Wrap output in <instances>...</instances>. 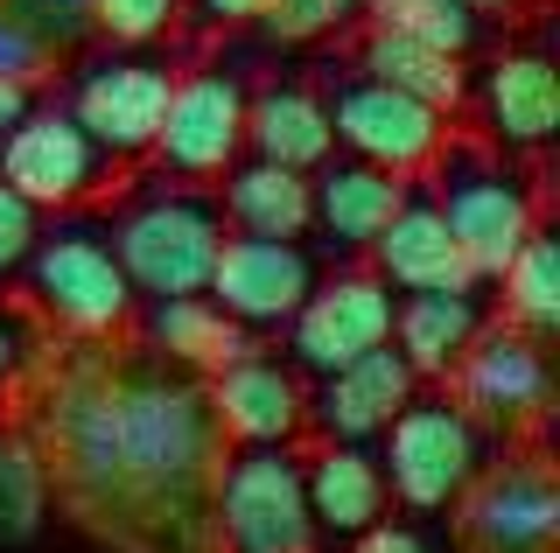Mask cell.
Masks as SVG:
<instances>
[{
  "mask_svg": "<svg viewBox=\"0 0 560 553\" xmlns=\"http://www.w3.org/2000/svg\"><path fill=\"white\" fill-rule=\"evenodd\" d=\"M343 49L364 63V71H378L385 84H399V92L428 98L434 113L463 119V98H469V57H448V49L420 43V36H399V28H378V22H358L343 36Z\"/></svg>",
  "mask_w": 560,
  "mask_h": 553,
  "instance_id": "obj_24",
  "label": "cell"
},
{
  "mask_svg": "<svg viewBox=\"0 0 560 553\" xmlns=\"http://www.w3.org/2000/svg\"><path fill=\"white\" fill-rule=\"evenodd\" d=\"M35 343H43V322L14 295H0V421L14 413V392H22V372H28Z\"/></svg>",
  "mask_w": 560,
  "mask_h": 553,
  "instance_id": "obj_33",
  "label": "cell"
},
{
  "mask_svg": "<svg viewBox=\"0 0 560 553\" xmlns=\"http://www.w3.org/2000/svg\"><path fill=\"white\" fill-rule=\"evenodd\" d=\"M329 259L315 252V238H253V232H224L218 259H210L203 295L253 337L288 330V316L308 302V287L323 281Z\"/></svg>",
  "mask_w": 560,
  "mask_h": 553,
  "instance_id": "obj_15",
  "label": "cell"
},
{
  "mask_svg": "<svg viewBox=\"0 0 560 553\" xmlns=\"http://www.w3.org/2000/svg\"><path fill=\"white\" fill-rule=\"evenodd\" d=\"M14 421L43 448L49 497L105 553H218L210 476L224 427L197 372L127 337L35 343Z\"/></svg>",
  "mask_w": 560,
  "mask_h": 553,
  "instance_id": "obj_1",
  "label": "cell"
},
{
  "mask_svg": "<svg viewBox=\"0 0 560 553\" xmlns=\"http://www.w3.org/2000/svg\"><path fill=\"white\" fill-rule=\"evenodd\" d=\"M8 8L22 14L35 36L57 43V57H63V63L78 57L84 43H98V36H92V0H8Z\"/></svg>",
  "mask_w": 560,
  "mask_h": 553,
  "instance_id": "obj_34",
  "label": "cell"
},
{
  "mask_svg": "<svg viewBox=\"0 0 560 553\" xmlns=\"http://www.w3.org/2000/svg\"><path fill=\"white\" fill-rule=\"evenodd\" d=\"M133 337L148 343V351H162L168 365H183V372H218L232 351H245L253 343V330H238L232 316H224L218 302L203 295H148L133 308Z\"/></svg>",
  "mask_w": 560,
  "mask_h": 553,
  "instance_id": "obj_23",
  "label": "cell"
},
{
  "mask_svg": "<svg viewBox=\"0 0 560 553\" xmlns=\"http://www.w3.org/2000/svg\"><path fill=\"white\" fill-rule=\"evenodd\" d=\"M105 232L113 252L127 267L133 295H197L210 281V259L224 246V211L210 183H168V176H140L105 203Z\"/></svg>",
  "mask_w": 560,
  "mask_h": 553,
  "instance_id": "obj_4",
  "label": "cell"
},
{
  "mask_svg": "<svg viewBox=\"0 0 560 553\" xmlns=\"http://www.w3.org/2000/svg\"><path fill=\"white\" fill-rule=\"evenodd\" d=\"M364 259H372V273L393 287V295H413V287H469L477 281L463 246H455V232L442 224V211H434V197L420 189V176L407 183V197H399V211L385 217V232L364 246Z\"/></svg>",
  "mask_w": 560,
  "mask_h": 553,
  "instance_id": "obj_21",
  "label": "cell"
},
{
  "mask_svg": "<svg viewBox=\"0 0 560 553\" xmlns=\"http://www.w3.org/2000/svg\"><path fill=\"white\" fill-rule=\"evenodd\" d=\"M442 386L490 442H553V343L490 316Z\"/></svg>",
  "mask_w": 560,
  "mask_h": 553,
  "instance_id": "obj_12",
  "label": "cell"
},
{
  "mask_svg": "<svg viewBox=\"0 0 560 553\" xmlns=\"http://www.w3.org/2000/svg\"><path fill=\"white\" fill-rule=\"evenodd\" d=\"M393 287L372 273V259H337L323 267V281L308 287V302L288 316V365L302 378H323L350 365V357L393 343Z\"/></svg>",
  "mask_w": 560,
  "mask_h": 553,
  "instance_id": "obj_13",
  "label": "cell"
},
{
  "mask_svg": "<svg viewBox=\"0 0 560 553\" xmlns=\"http://www.w3.org/2000/svg\"><path fill=\"white\" fill-rule=\"evenodd\" d=\"M490 308H498V322H512V330L553 343L560 337V246H553V217H539L533 232H525V246L504 259V273L490 281Z\"/></svg>",
  "mask_w": 560,
  "mask_h": 553,
  "instance_id": "obj_26",
  "label": "cell"
},
{
  "mask_svg": "<svg viewBox=\"0 0 560 553\" xmlns=\"http://www.w3.org/2000/svg\"><path fill=\"white\" fill-rule=\"evenodd\" d=\"M14 281H22L14 302L49 337H127L133 330L140 295L113 252L105 211H49Z\"/></svg>",
  "mask_w": 560,
  "mask_h": 553,
  "instance_id": "obj_3",
  "label": "cell"
},
{
  "mask_svg": "<svg viewBox=\"0 0 560 553\" xmlns=\"http://www.w3.org/2000/svg\"><path fill=\"white\" fill-rule=\"evenodd\" d=\"M259 8H267V0H183V43L189 49L224 43V36H238V28H253Z\"/></svg>",
  "mask_w": 560,
  "mask_h": 553,
  "instance_id": "obj_35",
  "label": "cell"
},
{
  "mask_svg": "<svg viewBox=\"0 0 560 553\" xmlns=\"http://www.w3.org/2000/svg\"><path fill=\"white\" fill-rule=\"evenodd\" d=\"M133 176H140V162L113 154L92 127H78V119L49 98V84L35 92V106L0 133V183H14L43 217L49 211H105Z\"/></svg>",
  "mask_w": 560,
  "mask_h": 553,
  "instance_id": "obj_9",
  "label": "cell"
},
{
  "mask_svg": "<svg viewBox=\"0 0 560 553\" xmlns=\"http://www.w3.org/2000/svg\"><path fill=\"white\" fill-rule=\"evenodd\" d=\"M35 232H43V211L22 197L14 183H0V287L22 273V259H28V246H35Z\"/></svg>",
  "mask_w": 560,
  "mask_h": 553,
  "instance_id": "obj_36",
  "label": "cell"
},
{
  "mask_svg": "<svg viewBox=\"0 0 560 553\" xmlns=\"http://www.w3.org/2000/svg\"><path fill=\"white\" fill-rule=\"evenodd\" d=\"M183 57H189V43H84L78 57L49 78V98H57L78 127H92L113 154L148 162Z\"/></svg>",
  "mask_w": 560,
  "mask_h": 553,
  "instance_id": "obj_6",
  "label": "cell"
},
{
  "mask_svg": "<svg viewBox=\"0 0 560 553\" xmlns=\"http://www.w3.org/2000/svg\"><path fill=\"white\" fill-rule=\"evenodd\" d=\"M98 43H183V0H92Z\"/></svg>",
  "mask_w": 560,
  "mask_h": 553,
  "instance_id": "obj_30",
  "label": "cell"
},
{
  "mask_svg": "<svg viewBox=\"0 0 560 553\" xmlns=\"http://www.w3.org/2000/svg\"><path fill=\"white\" fill-rule=\"evenodd\" d=\"M469 14H477V22H490V28H504V36H512V28H525V22H539V14H547V0H463Z\"/></svg>",
  "mask_w": 560,
  "mask_h": 553,
  "instance_id": "obj_37",
  "label": "cell"
},
{
  "mask_svg": "<svg viewBox=\"0 0 560 553\" xmlns=\"http://www.w3.org/2000/svg\"><path fill=\"white\" fill-rule=\"evenodd\" d=\"M203 392H210L224 442H302L308 435V378L267 337H253L218 372H203Z\"/></svg>",
  "mask_w": 560,
  "mask_h": 553,
  "instance_id": "obj_16",
  "label": "cell"
},
{
  "mask_svg": "<svg viewBox=\"0 0 560 553\" xmlns=\"http://www.w3.org/2000/svg\"><path fill=\"white\" fill-rule=\"evenodd\" d=\"M420 189L434 197V211H442V224L455 232V246H463L477 281H498L504 259L525 246V232H533L539 217H553L547 162L504 154L469 127H448V141L420 168Z\"/></svg>",
  "mask_w": 560,
  "mask_h": 553,
  "instance_id": "obj_2",
  "label": "cell"
},
{
  "mask_svg": "<svg viewBox=\"0 0 560 553\" xmlns=\"http://www.w3.org/2000/svg\"><path fill=\"white\" fill-rule=\"evenodd\" d=\"M49 511H57V497H49V470H43V448L28 442V427L0 421V553L8 546H35L49 526Z\"/></svg>",
  "mask_w": 560,
  "mask_h": 553,
  "instance_id": "obj_27",
  "label": "cell"
},
{
  "mask_svg": "<svg viewBox=\"0 0 560 553\" xmlns=\"http://www.w3.org/2000/svg\"><path fill=\"white\" fill-rule=\"evenodd\" d=\"M413 386H420L413 365L393 351V343H378V351L308 378V435H323V442H378V427L407 407Z\"/></svg>",
  "mask_w": 560,
  "mask_h": 553,
  "instance_id": "obj_19",
  "label": "cell"
},
{
  "mask_svg": "<svg viewBox=\"0 0 560 553\" xmlns=\"http://www.w3.org/2000/svg\"><path fill=\"white\" fill-rule=\"evenodd\" d=\"M455 553H560V476L547 442H498V456L477 470L448 505Z\"/></svg>",
  "mask_w": 560,
  "mask_h": 553,
  "instance_id": "obj_11",
  "label": "cell"
},
{
  "mask_svg": "<svg viewBox=\"0 0 560 553\" xmlns=\"http://www.w3.org/2000/svg\"><path fill=\"white\" fill-rule=\"evenodd\" d=\"M498 316L490 308V281H469V287H413V295L393 302V351L413 365V378L442 386L455 372V357L477 343V330Z\"/></svg>",
  "mask_w": 560,
  "mask_h": 553,
  "instance_id": "obj_22",
  "label": "cell"
},
{
  "mask_svg": "<svg viewBox=\"0 0 560 553\" xmlns=\"http://www.w3.org/2000/svg\"><path fill=\"white\" fill-rule=\"evenodd\" d=\"M463 127L483 133L490 148L547 162L553 133H560V84H553V57L539 43H512L504 36L490 57L469 71V98H463Z\"/></svg>",
  "mask_w": 560,
  "mask_h": 553,
  "instance_id": "obj_14",
  "label": "cell"
},
{
  "mask_svg": "<svg viewBox=\"0 0 560 553\" xmlns=\"http://www.w3.org/2000/svg\"><path fill=\"white\" fill-rule=\"evenodd\" d=\"M302 497H308V518L323 532V546H350L364 526H378L393 511V491H385L372 442L302 435Z\"/></svg>",
  "mask_w": 560,
  "mask_h": 553,
  "instance_id": "obj_18",
  "label": "cell"
},
{
  "mask_svg": "<svg viewBox=\"0 0 560 553\" xmlns=\"http://www.w3.org/2000/svg\"><path fill=\"white\" fill-rule=\"evenodd\" d=\"M372 448H378L393 505L413 511V518H448V505L477 483L483 462L498 456V442L463 413V400H455L448 386H428V378H420L407 392V407L378 427Z\"/></svg>",
  "mask_w": 560,
  "mask_h": 553,
  "instance_id": "obj_7",
  "label": "cell"
},
{
  "mask_svg": "<svg viewBox=\"0 0 560 553\" xmlns=\"http://www.w3.org/2000/svg\"><path fill=\"white\" fill-rule=\"evenodd\" d=\"M210 532L218 553H329L302 497V442H224Z\"/></svg>",
  "mask_w": 560,
  "mask_h": 553,
  "instance_id": "obj_10",
  "label": "cell"
},
{
  "mask_svg": "<svg viewBox=\"0 0 560 553\" xmlns=\"http://www.w3.org/2000/svg\"><path fill=\"white\" fill-rule=\"evenodd\" d=\"M210 189H218L224 232L308 238V176L302 168H280V162H267V154H238Z\"/></svg>",
  "mask_w": 560,
  "mask_h": 553,
  "instance_id": "obj_25",
  "label": "cell"
},
{
  "mask_svg": "<svg viewBox=\"0 0 560 553\" xmlns=\"http://www.w3.org/2000/svg\"><path fill=\"white\" fill-rule=\"evenodd\" d=\"M253 71L259 63L224 36V43H203L183 57L175 71V92L162 106V127H154V148H148V176H168V183H218L224 168L245 154V98H253Z\"/></svg>",
  "mask_w": 560,
  "mask_h": 553,
  "instance_id": "obj_5",
  "label": "cell"
},
{
  "mask_svg": "<svg viewBox=\"0 0 560 553\" xmlns=\"http://www.w3.org/2000/svg\"><path fill=\"white\" fill-rule=\"evenodd\" d=\"M364 22L420 36V43L448 49V57H483L490 49V22H477L463 0H364Z\"/></svg>",
  "mask_w": 560,
  "mask_h": 553,
  "instance_id": "obj_29",
  "label": "cell"
},
{
  "mask_svg": "<svg viewBox=\"0 0 560 553\" xmlns=\"http://www.w3.org/2000/svg\"><path fill=\"white\" fill-rule=\"evenodd\" d=\"M343 553H455L448 546V518H413V511H385L378 526H364Z\"/></svg>",
  "mask_w": 560,
  "mask_h": 553,
  "instance_id": "obj_32",
  "label": "cell"
},
{
  "mask_svg": "<svg viewBox=\"0 0 560 553\" xmlns=\"http://www.w3.org/2000/svg\"><path fill=\"white\" fill-rule=\"evenodd\" d=\"M308 78H315V92H323V106H329L337 148L393 168V176H420V168L434 162V148L448 141V127H463V119L434 113L428 98H413V92H399V84H385L378 71H364L343 43L315 49Z\"/></svg>",
  "mask_w": 560,
  "mask_h": 553,
  "instance_id": "obj_8",
  "label": "cell"
},
{
  "mask_svg": "<svg viewBox=\"0 0 560 553\" xmlns=\"http://www.w3.org/2000/svg\"><path fill=\"white\" fill-rule=\"evenodd\" d=\"M63 71V57H57V43L49 36H35V28L22 22V14L0 0V78H14V84H35L43 92L49 78Z\"/></svg>",
  "mask_w": 560,
  "mask_h": 553,
  "instance_id": "obj_31",
  "label": "cell"
},
{
  "mask_svg": "<svg viewBox=\"0 0 560 553\" xmlns=\"http://www.w3.org/2000/svg\"><path fill=\"white\" fill-rule=\"evenodd\" d=\"M35 106V84H14V78H0V133L14 127V119H22Z\"/></svg>",
  "mask_w": 560,
  "mask_h": 553,
  "instance_id": "obj_38",
  "label": "cell"
},
{
  "mask_svg": "<svg viewBox=\"0 0 560 553\" xmlns=\"http://www.w3.org/2000/svg\"><path fill=\"white\" fill-rule=\"evenodd\" d=\"M413 176H393V168L364 162V154H323L308 168V238L315 252L337 267V259H364V246L385 232V217L399 211Z\"/></svg>",
  "mask_w": 560,
  "mask_h": 553,
  "instance_id": "obj_17",
  "label": "cell"
},
{
  "mask_svg": "<svg viewBox=\"0 0 560 553\" xmlns=\"http://www.w3.org/2000/svg\"><path fill=\"white\" fill-rule=\"evenodd\" d=\"M245 154H267L280 168H308L323 154H337V133H329V106L315 92L308 63L302 71H273L259 63L253 71V98H245Z\"/></svg>",
  "mask_w": 560,
  "mask_h": 553,
  "instance_id": "obj_20",
  "label": "cell"
},
{
  "mask_svg": "<svg viewBox=\"0 0 560 553\" xmlns=\"http://www.w3.org/2000/svg\"><path fill=\"white\" fill-rule=\"evenodd\" d=\"M358 22H364V0H267L259 22L238 28V36H253V49H280V57H294V49L343 43Z\"/></svg>",
  "mask_w": 560,
  "mask_h": 553,
  "instance_id": "obj_28",
  "label": "cell"
}]
</instances>
